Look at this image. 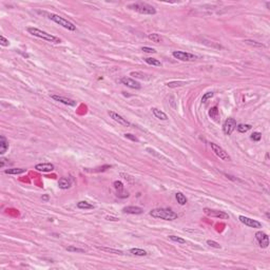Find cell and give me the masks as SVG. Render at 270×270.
I'll return each mask as SVG.
<instances>
[{"mask_svg": "<svg viewBox=\"0 0 270 270\" xmlns=\"http://www.w3.org/2000/svg\"><path fill=\"white\" fill-rule=\"evenodd\" d=\"M108 114L110 115V117L113 119V120H115L116 123H118L119 125L125 126V127H130V126H131V123L127 120V118L123 117L121 115H119L118 113L114 112V111H109Z\"/></svg>", "mask_w": 270, "mask_h": 270, "instance_id": "cell-10", "label": "cell"}, {"mask_svg": "<svg viewBox=\"0 0 270 270\" xmlns=\"http://www.w3.org/2000/svg\"><path fill=\"white\" fill-rule=\"evenodd\" d=\"M114 187L115 189L117 190V192H123V184L121 182H119V181H115L114 182Z\"/></svg>", "mask_w": 270, "mask_h": 270, "instance_id": "cell-33", "label": "cell"}, {"mask_svg": "<svg viewBox=\"0 0 270 270\" xmlns=\"http://www.w3.org/2000/svg\"><path fill=\"white\" fill-rule=\"evenodd\" d=\"M67 250L70 251V252H78V253H84L86 250L81 248H77V247H74V246H69L67 247Z\"/></svg>", "mask_w": 270, "mask_h": 270, "instance_id": "cell-31", "label": "cell"}, {"mask_svg": "<svg viewBox=\"0 0 270 270\" xmlns=\"http://www.w3.org/2000/svg\"><path fill=\"white\" fill-rule=\"evenodd\" d=\"M47 16H48L49 19L53 20L55 23L59 24V26H61L62 28L67 29V30H69V31H76V26H74V23H72V22L69 21V20L65 19V18L61 17V16L57 15V14H53V13L47 14Z\"/></svg>", "mask_w": 270, "mask_h": 270, "instance_id": "cell-4", "label": "cell"}, {"mask_svg": "<svg viewBox=\"0 0 270 270\" xmlns=\"http://www.w3.org/2000/svg\"><path fill=\"white\" fill-rule=\"evenodd\" d=\"M261 138H262V134L259 133V132H254V133L251 135V139H252V141H261Z\"/></svg>", "mask_w": 270, "mask_h": 270, "instance_id": "cell-35", "label": "cell"}, {"mask_svg": "<svg viewBox=\"0 0 270 270\" xmlns=\"http://www.w3.org/2000/svg\"><path fill=\"white\" fill-rule=\"evenodd\" d=\"M255 238H256V241L259 242V246H261L262 248H267V247L269 246V236H268L265 232L257 231L256 233H255Z\"/></svg>", "mask_w": 270, "mask_h": 270, "instance_id": "cell-9", "label": "cell"}, {"mask_svg": "<svg viewBox=\"0 0 270 270\" xmlns=\"http://www.w3.org/2000/svg\"><path fill=\"white\" fill-rule=\"evenodd\" d=\"M169 238H170L171 241H173V242L179 243V244H186V240H184V238H179V236L169 235Z\"/></svg>", "mask_w": 270, "mask_h": 270, "instance_id": "cell-30", "label": "cell"}, {"mask_svg": "<svg viewBox=\"0 0 270 270\" xmlns=\"http://www.w3.org/2000/svg\"><path fill=\"white\" fill-rule=\"evenodd\" d=\"M28 32L30 33L31 35L35 37H38L40 39H43V40H47L49 42H53V43H60V39L58 37L54 36L52 34H49V33L44 32L42 30H39L37 28H29L28 29Z\"/></svg>", "mask_w": 270, "mask_h": 270, "instance_id": "cell-3", "label": "cell"}, {"mask_svg": "<svg viewBox=\"0 0 270 270\" xmlns=\"http://www.w3.org/2000/svg\"><path fill=\"white\" fill-rule=\"evenodd\" d=\"M150 215L152 217L155 218H160V220H173L177 218V213H175L174 211H172L171 209L168 208H157V209H153L150 211Z\"/></svg>", "mask_w": 270, "mask_h": 270, "instance_id": "cell-1", "label": "cell"}, {"mask_svg": "<svg viewBox=\"0 0 270 270\" xmlns=\"http://www.w3.org/2000/svg\"><path fill=\"white\" fill-rule=\"evenodd\" d=\"M99 250L106 251V252H110V253H114V254H119L123 255V252L121 250H118V249H114V248H108V247H97Z\"/></svg>", "mask_w": 270, "mask_h": 270, "instance_id": "cell-21", "label": "cell"}, {"mask_svg": "<svg viewBox=\"0 0 270 270\" xmlns=\"http://www.w3.org/2000/svg\"><path fill=\"white\" fill-rule=\"evenodd\" d=\"M8 149H9V141L5 138V136L1 135L0 136V154L3 155L7 152Z\"/></svg>", "mask_w": 270, "mask_h": 270, "instance_id": "cell-16", "label": "cell"}, {"mask_svg": "<svg viewBox=\"0 0 270 270\" xmlns=\"http://www.w3.org/2000/svg\"><path fill=\"white\" fill-rule=\"evenodd\" d=\"M175 197H176V201H177V203L179 204V205H186L187 204V197L185 196L184 194H183L182 192H177L176 194H175Z\"/></svg>", "mask_w": 270, "mask_h": 270, "instance_id": "cell-22", "label": "cell"}, {"mask_svg": "<svg viewBox=\"0 0 270 270\" xmlns=\"http://www.w3.org/2000/svg\"><path fill=\"white\" fill-rule=\"evenodd\" d=\"M209 116L214 121H220V112H218L217 107H213L209 110Z\"/></svg>", "mask_w": 270, "mask_h": 270, "instance_id": "cell-19", "label": "cell"}, {"mask_svg": "<svg viewBox=\"0 0 270 270\" xmlns=\"http://www.w3.org/2000/svg\"><path fill=\"white\" fill-rule=\"evenodd\" d=\"M49 199L48 195H44V196H42V199H46V201H47V199Z\"/></svg>", "mask_w": 270, "mask_h": 270, "instance_id": "cell-41", "label": "cell"}, {"mask_svg": "<svg viewBox=\"0 0 270 270\" xmlns=\"http://www.w3.org/2000/svg\"><path fill=\"white\" fill-rule=\"evenodd\" d=\"M130 253H132L133 255H137V256H146V255L148 254L147 251L144 250V249H139V248L130 249Z\"/></svg>", "mask_w": 270, "mask_h": 270, "instance_id": "cell-20", "label": "cell"}, {"mask_svg": "<svg viewBox=\"0 0 270 270\" xmlns=\"http://www.w3.org/2000/svg\"><path fill=\"white\" fill-rule=\"evenodd\" d=\"M245 42L248 43V44H250V46H253V47H257V48H264V44L261 42H257V41H254V40H250V39H246L245 40Z\"/></svg>", "mask_w": 270, "mask_h": 270, "instance_id": "cell-29", "label": "cell"}, {"mask_svg": "<svg viewBox=\"0 0 270 270\" xmlns=\"http://www.w3.org/2000/svg\"><path fill=\"white\" fill-rule=\"evenodd\" d=\"M123 213H128V214H141L144 212L143 208L141 207H136V206H128V207H125L123 209Z\"/></svg>", "mask_w": 270, "mask_h": 270, "instance_id": "cell-15", "label": "cell"}, {"mask_svg": "<svg viewBox=\"0 0 270 270\" xmlns=\"http://www.w3.org/2000/svg\"><path fill=\"white\" fill-rule=\"evenodd\" d=\"M236 129V121L234 118H228L223 125V132L226 135H231L233 131Z\"/></svg>", "mask_w": 270, "mask_h": 270, "instance_id": "cell-8", "label": "cell"}, {"mask_svg": "<svg viewBox=\"0 0 270 270\" xmlns=\"http://www.w3.org/2000/svg\"><path fill=\"white\" fill-rule=\"evenodd\" d=\"M76 206H77V208H79V209H93L94 208V206L92 205V204L88 203V202H86V201L78 202Z\"/></svg>", "mask_w": 270, "mask_h": 270, "instance_id": "cell-23", "label": "cell"}, {"mask_svg": "<svg viewBox=\"0 0 270 270\" xmlns=\"http://www.w3.org/2000/svg\"><path fill=\"white\" fill-rule=\"evenodd\" d=\"M236 129L241 133H246V132H248L251 129V125H243V123H241V125L236 126Z\"/></svg>", "mask_w": 270, "mask_h": 270, "instance_id": "cell-28", "label": "cell"}, {"mask_svg": "<svg viewBox=\"0 0 270 270\" xmlns=\"http://www.w3.org/2000/svg\"><path fill=\"white\" fill-rule=\"evenodd\" d=\"M141 50L144 51V52H147V53H155V49L153 48H149V47H143L141 48Z\"/></svg>", "mask_w": 270, "mask_h": 270, "instance_id": "cell-39", "label": "cell"}, {"mask_svg": "<svg viewBox=\"0 0 270 270\" xmlns=\"http://www.w3.org/2000/svg\"><path fill=\"white\" fill-rule=\"evenodd\" d=\"M186 84V82L185 81H181V80H178V81H170V82H167L166 86H168V88H177V86H183Z\"/></svg>", "mask_w": 270, "mask_h": 270, "instance_id": "cell-26", "label": "cell"}, {"mask_svg": "<svg viewBox=\"0 0 270 270\" xmlns=\"http://www.w3.org/2000/svg\"><path fill=\"white\" fill-rule=\"evenodd\" d=\"M0 44H1V46H3V47H8L10 44V41L8 40V39L5 38V36H2V35H1V36H0Z\"/></svg>", "mask_w": 270, "mask_h": 270, "instance_id": "cell-36", "label": "cell"}, {"mask_svg": "<svg viewBox=\"0 0 270 270\" xmlns=\"http://www.w3.org/2000/svg\"><path fill=\"white\" fill-rule=\"evenodd\" d=\"M106 220H113V222H118L119 218H118V217H114V216H106Z\"/></svg>", "mask_w": 270, "mask_h": 270, "instance_id": "cell-40", "label": "cell"}, {"mask_svg": "<svg viewBox=\"0 0 270 270\" xmlns=\"http://www.w3.org/2000/svg\"><path fill=\"white\" fill-rule=\"evenodd\" d=\"M51 98H53L56 102H59L63 105H67V106L70 107H75L76 106V102L71 98H67L65 96H60V95H51Z\"/></svg>", "mask_w": 270, "mask_h": 270, "instance_id": "cell-13", "label": "cell"}, {"mask_svg": "<svg viewBox=\"0 0 270 270\" xmlns=\"http://www.w3.org/2000/svg\"><path fill=\"white\" fill-rule=\"evenodd\" d=\"M145 61L150 65H155V67H160V65H162V62H160L158 59L152 58V57H147V58H145Z\"/></svg>", "mask_w": 270, "mask_h": 270, "instance_id": "cell-25", "label": "cell"}, {"mask_svg": "<svg viewBox=\"0 0 270 270\" xmlns=\"http://www.w3.org/2000/svg\"><path fill=\"white\" fill-rule=\"evenodd\" d=\"M35 169L40 172H51L54 170V165L50 162H43V164H37L35 166Z\"/></svg>", "mask_w": 270, "mask_h": 270, "instance_id": "cell-14", "label": "cell"}, {"mask_svg": "<svg viewBox=\"0 0 270 270\" xmlns=\"http://www.w3.org/2000/svg\"><path fill=\"white\" fill-rule=\"evenodd\" d=\"M152 113H153L154 116H155L156 118L160 119V120H167V119H168V116H167L166 113L158 110V109H156V108H152Z\"/></svg>", "mask_w": 270, "mask_h": 270, "instance_id": "cell-18", "label": "cell"}, {"mask_svg": "<svg viewBox=\"0 0 270 270\" xmlns=\"http://www.w3.org/2000/svg\"><path fill=\"white\" fill-rule=\"evenodd\" d=\"M120 82L123 84H125V86H129V88L135 89V90H139V89L141 88V83H139L138 81L132 79V78H130V77H123L120 79Z\"/></svg>", "mask_w": 270, "mask_h": 270, "instance_id": "cell-12", "label": "cell"}, {"mask_svg": "<svg viewBox=\"0 0 270 270\" xmlns=\"http://www.w3.org/2000/svg\"><path fill=\"white\" fill-rule=\"evenodd\" d=\"M148 38L150 39V40H152L153 42L155 43H159L162 41V38L160 37L159 34H157V33H152V34H149L148 35Z\"/></svg>", "mask_w": 270, "mask_h": 270, "instance_id": "cell-24", "label": "cell"}, {"mask_svg": "<svg viewBox=\"0 0 270 270\" xmlns=\"http://www.w3.org/2000/svg\"><path fill=\"white\" fill-rule=\"evenodd\" d=\"M24 169L22 168H13V169H8L5 172L7 174H21V173H24Z\"/></svg>", "mask_w": 270, "mask_h": 270, "instance_id": "cell-27", "label": "cell"}, {"mask_svg": "<svg viewBox=\"0 0 270 270\" xmlns=\"http://www.w3.org/2000/svg\"><path fill=\"white\" fill-rule=\"evenodd\" d=\"M58 187L62 190H65V189H69L71 187V182L70 179L67 178V177H61L58 181Z\"/></svg>", "mask_w": 270, "mask_h": 270, "instance_id": "cell-17", "label": "cell"}, {"mask_svg": "<svg viewBox=\"0 0 270 270\" xmlns=\"http://www.w3.org/2000/svg\"><path fill=\"white\" fill-rule=\"evenodd\" d=\"M131 76H133V77L135 78H141V79H147V77H146V75L143 73V72H131V74H130Z\"/></svg>", "mask_w": 270, "mask_h": 270, "instance_id": "cell-32", "label": "cell"}, {"mask_svg": "<svg viewBox=\"0 0 270 270\" xmlns=\"http://www.w3.org/2000/svg\"><path fill=\"white\" fill-rule=\"evenodd\" d=\"M128 9L133 10V11L137 12L139 14H144V15H154V14H156L155 8L145 2L131 3V5H128Z\"/></svg>", "mask_w": 270, "mask_h": 270, "instance_id": "cell-2", "label": "cell"}, {"mask_svg": "<svg viewBox=\"0 0 270 270\" xmlns=\"http://www.w3.org/2000/svg\"><path fill=\"white\" fill-rule=\"evenodd\" d=\"M238 220H241V223H243L244 225H246V226H248V227H250V228H262L261 223L257 222V220H252V218L247 217V216L240 215Z\"/></svg>", "mask_w": 270, "mask_h": 270, "instance_id": "cell-11", "label": "cell"}, {"mask_svg": "<svg viewBox=\"0 0 270 270\" xmlns=\"http://www.w3.org/2000/svg\"><path fill=\"white\" fill-rule=\"evenodd\" d=\"M207 244L209 245L210 247H213V248H216V249H220V245L218 244V243L214 242V241L208 240V241H207Z\"/></svg>", "mask_w": 270, "mask_h": 270, "instance_id": "cell-37", "label": "cell"}, {"mask_svg": "<svg viewBox=\"0 0 270 270\" xmlns=\"http://www.w3.org/2000/svg\"><path fill=\"white\" fill-rule=\"evenodd\" d=\"M213 95H214L213 92H208V93H206L205 95H203V97H202V102H203V104L207 102V100L213 97Z\"/></svg>", "mask_w": 270, "mask_h": 270, "instance_id": "cell-34", "label": "cell"}, {"mask_svg": "<svg viewBox=\"0 0 270 270\" xmlns=\"http://www.w3.org/2000/svg\"><path fill=\"white\" fill-rule=\"evenodd\" d=\"M204 212H205L206 215L211 216V217L220 218V220H228V218H229L228 213H226V212H224V211H220V210H214V209H210V208H204Z\"/></svg>", "mask_w": 270, "mask_h": 270, "instance_id": "cell-6", "label": "cell"}, {"mask_svg": "<svg viewBox=\"0 0 270 270\" xmlns=\"http://www.w3.org/2000/svg\"><path fill=\"white\" fill-rule=\"evenodd\" d=\"M210 146H211V149H212V151L214 152V154H215L217 157H220V159L227 160V162H230V160H231L230 155L227 153V152L225 151L222 147H220V146L216 145V144H214V143H211L210 144Z\"/></svg>", "mask_w": 270, "mask_h": 270, "instance_id": "cell-5", "label": "cell"}, {"mask_svg": "<svg viewBox=\"0 0 270 270\" xmlns=\"http://www.w3.org/2000/svg\"><path fill=\"white\" fill-rule=\"evenodd\" d=\"M125 137L126 138H128V139H130V141H138V138H137V137H135L133 135V134H130V133H126L125 134Z\"/></svg>", "mask_w": 270, "mask_h": 270, "instance_id": "cell-38", "label": "cell"}, {"mask_svg": "<svg viewBox=\"0 0 270 270\" xmlns=\"http://www.w3.org/2000/svg\"><path fill=\"white\" fill-rule=\"evenodd\" d=\"M173 57L181 61H193L196 59V56L191 53H187V52H183V51H174L172 53Z\"/></svg>", "mask_w": 270, "mask_h": 270, "instance_id": "cell-7", "label": "cell"}]
</instances>
